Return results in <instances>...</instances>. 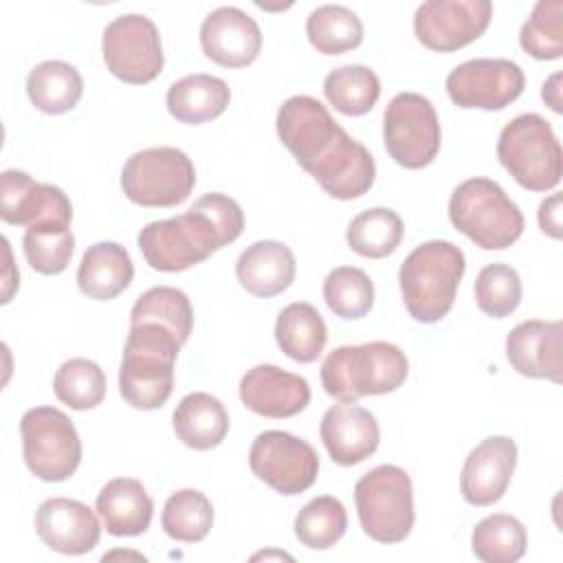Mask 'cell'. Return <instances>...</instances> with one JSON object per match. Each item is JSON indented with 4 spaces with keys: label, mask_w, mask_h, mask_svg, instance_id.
Returning <instances> with one entry per match:
<instances>
[{
    "label": "cell",
    "mask_w": 563,
    "mask_h": 563,
    "mask_svg": "<svg viewBox=\"0 0 563 563\" xmlns=\"http://www.w3.org/2000/svg\"><path fill=\"white\" fill-rule=\"evenodd\" d=\"M473 292L475 303L484 314L493 319H504L512 314L521 303L519 273L501 262L488 264L477 273Z\"/></svg>",
    "instance_id": "60d3db41"
},
{
    "label": "cell",
    "mask_w": 563,
    "mask_h": 563,
    "mask_svg": "<svg viewBox=\"0 0 563 563\" xmlns=\"http://www.w3.org/2000/svg\"><path fill=\"white\" fill-rule=\"evenodd\" d=\"M134 277L130 253L117 242H95L81 255L77 268L79 290L97 301H108L121 295Z\"/></svg>",
    "instance_id": "d4e9b609"
},
{
    "label": "cell",
    "mask_w": 563,
    "mask_h": 563,
    "mask_svg": "<svg viewBox=\"0 0 563 563\" xmlns=\"http://www.w3.org/2000/svg\"><path fill=\"white\" fill-rule=\"evenodd\" d=\"M240 400L264 418H292L310 402V385L303 376L277 365H255L240 380Z\"/></svg>",
    "instance_id": "ffe728a7"
},
{
    "label": "cell",
    "mask_w": 563,
    "mask_h": 563,
    "mask_svg": "<svg viewBox=\"0 0 563 563\" xmlns=\"http://www.w3.org/2000/svg\"><path fill=\"white\" fill-rule=\"evenodd\" d=\"M526 77L519 64L504 57H477L446 75L449 99L464 110H504L523 92Z\"/></svg>",
    "instance_id": "5bb4252c"
},
{
    "label": "cell",
    "mask_w": 563,
    "mask_h": 563,
    "mask_svg": "<svg viewBox=\"0 0 563 563\" xmlns=\"http://www.w3.org/2000/svg\"><path fill=\"white\" fill-rule=\"evenodd\" d=\"M347 530V512L341 499L319 495L310 499L295 517V537L310 550H328L341 541Z\"/></svg>",
    "instance_id": "8d00e7d4"
},
{
    "label": "cell",
    "mask_w": 563,
    "mask_h": 563,
    "mask_svg": "<svg viewBox=\"0 0 563 563\" xmlns=\"http://www.w3.org/2000/svg\"><path fill=\"white\" fill-rule=\"evenodd\" d=\"M242 231V207L233 198L211 191L198 198L185 213L145 224L136 242L154 271L180 273L235 242Z\"/></svg>",
    "instance_id": "7a4b0ae2"
},
{
    "label": "cell",
    "mask_w": 563,
    "mask_h": 563,
    "mask_svg": "<svg viewBox=\"0 0 563 563\" xmlns=\"http://www.w3.org/2000/svg\"><path fill=\"white\" fill-rule=\"evenodd\" d=\"M26 95L40 112L64 114L79 103L84 79L73 64L46 59L31 68L26 77Z\"/></svg>",
    "instance_id": "f1b7e54d"
},
{
    "label": "cell",
    "mask_w": 563,
    "mask_h": 563,
    "mask_svg": "<svg viewBox=\"0 0 563 563\" xmlns=\"http://www.w3.org/2000/svg\"><path fill=\"white\" fill-rule=\"evenodd\" d=\"M537 218H539L541 231L545 235L559 240L561 238V194H552L550 198H545L539 205Z\"/></svg>",
    "instance_id": "b9f144b4"
},
{
    "label": "cell",
    "mask_w": 563,
    "mask_h": 563,
    "mask_svg": "<svg viewBox=\"0 0 563 563\" xmlns=\"http://www.w3.org/2000/svg\"><path fill=\"white\" fill-rule=\"evenodd\" d=\"M172 424L176 438L185 446L194 451H209L227 438L229 413L216 396L207 391H194L176 405Z\"/></svg>",
    "instance_id": "484cf974"
},
{
    "label": "cell",
    "mask_w": 563,
    "mask_h": 563,
    "mask_svg": "<svg viewBox=\"0 0 563 563\" xmlns=\"http://www.w3.org/2000/svg\"><path fill=\"white\" fill-rule=\"evenodd\" d=\"M561 321L528 319L506 336V358L512 369L528 378L561 383Z\"/></svg>",
    "instance_id": "7402d4cb"
},
{
    "label": "cell",
    "mask_w": 563,
    "mask_h": 563,
    "mask_svg": "<svg viewBox=\"0 0 563 563\" xmlns=\"http://www.w3.org/2000/svg\"><path fill=\"white\" fill-rule=\"evenodd\" d=\"M541 97L543 101L554 110V112H561V73H554L541 88Z\"/></svg>",
    "instance_id": "7bdbcfd3"
},
{
    "label": "cell",
    "mask_w": 563,
    "mask_h": 563,
    "mask_svg": "<svg viewBox=\"0 0 563 563\" xmlns=\"http://www.w3.org/2000/svg\"><path fill=\"white\" fill-rule=\"evenodd\" d=\"M466 257L449 240L416 246L398 271L400 295L407 312L420 323H438L453 308Z\"/></svg>",
    "instance_id": "3957f363"
},
{
    "label": "cell",
    "mask_w": 563,
    "mask_h": 563,
    "mask_svg": "<svg viewBox=\"0 0 563 563\" xmlns=\"http://www.w3.org/2000/svg\"><path fill=\"white\" fill-rule=\"evenodd\" d=\"M2 246H4V257H7V264H4V277H2V303H9L11 301V295L13 290L18 288V279L11 277V271H13V262H11V249H9V240L2 238Z\"/></svg>",
    "instance_id": "ee69618b"
},
{
    "label": "cell",
    "mask_w": 563,
    "mask_h": 563,
    "mask_svg": "<svg viewBox=\"0 0 563 563\" xmlns=\"http://www.w3.org/2000/svg\"><path fill=\"white\" fill-rule=\"evenodd\" d=\"M53 391L59 402L75 411L95 409L106 396V374L95 361L75 356L64 361L55 372Z\"/></svg>",
    "instance_id": "74e56055"
},
{
    "label": "cell",
    "mask_w": 563,
    "mask_h": 563,
    "mask_svg": "<svg viewBox=\"0 0 563 563\" xmlns=\"http://www.w3.org/2000/svg\"><path fill=\"white\" fill-rule=\"evenodd\" d=\"M196 185L191 158L169 145L134 152L121 169V189L141 207H176Z\"/></svg>",
    "instance_id": "9c48e42d"
},
{
    "label": "cell",
    "mask_w": 563,
    "mask_h": 563,
    "mask_svg": "<svg viewBox=\"0 0 563 563\" xmlns=\"http://www.w3.org/2000/svg\"><path fill=\"white\" fill-rule=\"evenodd\" d=\"M321 442L339 466H354L367 460L380 442V429L372 411L356 402L332 405L321 418Z\"/></svg>",
    "instance_id": "44dd1931"
},
{
    "label": "cell",
    "mask_w": 563,
    "mask_h": 563,
    "mask_svg": "<svg viewBox=\"0 0 563 563\" xmlns=\"http://www.w3.org/2000/svg\"><path fill=\"white\" fill-rule=\"evenodd\" d=\"M306 35L321 55H341L361 46L363 22L343 4H321L306 18Z\"/></svg>",
    "instance_id": "1f68e13d"
},
{
    "label": "cell",
    "mask_w": 563,
    "mask_h": 563,
    "mask_svg": "<svg viewBox=\"0 0 563 563\" xmlns=\"http://www.w3.org/2000/svg\"><path fill=\"white\" fill-rule=\"evenodd\" d=\"M354 501L363 532L378 543H400L409 537L413 512V486L405 468L380 464L367 471L354 486Z\"/></svg>",
    "instance_id": "ba28073f"
},
{
    "label": "cell",
    "mask_w": 563,
    "mask_h": 563,
    "mask_svg": "<svg viewBox=\"0 0 563 563\" xmlns=\"http://www.w3.org/2000/svg\"><path fill=\"white\" fill-rule=\"evenodd\" d=\"M517 466V444L508 435H490L482 440L464 460L460 475V493L471 506L497 504Z\"/></svg>",
    "instance_id": "2e32d148"
},
{
    "label": "cell",
    "mask_w": 563,
    "mask_h": 563,
    "mask_svg": "<svg viewBox=\"0 0 563 563\" xmlns=\"http://www.w3.org/2000/svg\"><path fill=\"white\" fill-rule=\"evenodd\" d=\"M180 343L158 323L130 325L119 367V391L134 409H158L174 389V363Z\"/></svg>",
    "instance_id": "277c9868"
},
{
    "label": "cell",
    "mask_w": 563,
    "mask_h": 563,
    "mask_svg": "<svg viewBox=\"0 0 563 563\" xmlns=\"http://www.w3.org/2000/svg\"><path fill=\"white\" fill-rule=\"evenodd\" d=\"M405 235L400 216L387 207H372L352 218L345 231L347 246L361 257L380 260L391 255Z\"/></svg>",
    "instance_id": "4dcf8cb0"
},
{
    "label": "cell",
    "mask_w": 563,
    "mask_h": 563,
    "mask_svg": "<svg viewBox=\"0 0 563 563\" xmlns=\"http://www.w3.org/2000/svg\"><path fill=\"white\" fill-rule=\"evenodd\" d=\"M22 249L29 266L42 275H59L66 271L73 251L75 238L68 222L44 220L26 227L22 238Z\"/></svg>",
    "instance_id": "e575fe53"
},
{
    "label": "cell",
    "mask_w": 563,
    "mask_h": 563,
    "mask_svg": "<svg viewBox=\"0 0 563 563\" xmlns=\"http://www.w3.org/2000/svg\"><path fill=\"white\" fill-rule=\"evenodd\" d=\"M35 530L46 548L79 556L97 548L101 539V523L97 515L77 499L51 497L35 510Z\"/></svg>",
    "instance_id": "ac0fdd59"
},
{
    "label": "cell",
    "mask_w": 563,
    "mask_h": 563,
    "mask_svg": "<svg viewBox=\"0 0 563 563\" xmlns=\"http://www.w3.org/2000/svg\"><path fill=\"white\" fill-rule=\"evenodd\" d=\"M519 44L534 59H559L563 55V2L539 0L519 31Z\"/></svg>",
    "instance_id": "ab89813d"
},
{
    "label": "cell",
    "mask_w": 563,
    "mask_h": 563,
    "mask_svg": "<svg viewBox=\"0 0 563 563\" xmlns=\"http://www.w3.org/2000/svg\"><path fill=\"white\" fill-rule=\"evenodd\" d=\"M0 216L7 224L31 227L44 220L70 224L73 205L59 187L37 183L20 169H4L0 174Z\"/></svg>",
    "instance_id": "e0dca14e"
},
{
    "label": "cell",
    "mask_w": 563,
    "mask_h": 563,
    "mask_svg": "<svg viewBox=\"0 0 563 563\" xmlns=\"http://www.w3.org/2000/svg\"><path fill=\"white\" fill-rule=\"evenodd\" d=\"M158 323L174 332L178 343H187L194 328V310L189 297L172 286H154L145 290L132 306L130 325Z\"/></svg>",
    "instance_id": "d6a6232c"
},
{
    "label": "cell",
    "mask_w": 563,
    "mask_h": 563,
    "mask_svg": "<svg viewBox=\"0 0 563 563\" xmlns=\"http://www.w3.org/2000/svg\"><path fill=\"white\" fill-rule=\"evenodd\" d=\"M449 220L475 246L501 251L523 233V216L506 191L490 178L460 183L449 200Z\"/></svg>",
    "instance_id": "8992f818"
},
{
    "label": "cell",
    "mask_w": 563,
    "mask_h": 563,
    "mask_svg": "<svg viewBox=\"0 0 563 563\" xmlns=\"http://www.w3.org/2000/svg\"><path fill=\"white\" fill-rule=\"evenodd\" d=\"M387 154L407 169H422L440 152L442 130L433 103L418 92H398L383 114Z\"/></svg>",
    "instance_id": "8fae6325"
},
{
    "label": "cell",
    "mask_w": 563,
    "mask_h": 563,
    "mask_svg": "<svg viewBox=\"0 0 563 563\" xmlns=\"http://www.w3.org/2000/svg\"><path fill=\"white\" fill-rule=\"evenodd\" d=\"M275 341L288 358L312 363L321 356L328 343V328L312 303L292 301L277 314Z\"/></svg>",
    "instance_id": "83f0119b"
},
{
    "label": "cell",
    "mask_w": 563,
    "mask_h": 563,
    "mask_svg": "<svg viewBox=\"0 0 563 563\" xmlns=\"http://www.w3.org/2000/svg\"><path fill=\"white\" fill-rule=\"evenodd\" d=\"M275 128L299 167L332 198L354 200L372 189L376 178L374 156L332 119L319 99L308 95L288 97L277 110Z\"/></svg>",
    "instance_id": "6da1fadb"
},
{
    "label": "cell",
    "mask_w": 563,
    "mask_h": 563,
    "mask_svg": "<svg viewBox=\"0 0 563 563\" xmlns=\"http://www.w3.org/2000/svg\"><path fill=\"white\" fill-rule=\"evenodd\" d=\"M497 158L528 191H548L561 183V143L552 125L537 112L519 114L501 128Z\"/></svg>",
    "instance_id": "52a82bcc"
},
{
    "label": "cell",
    "mask_w": 563,
    "mask_h": 563,
    "mask_svg": "<svg viewBox=\"0 0 563 563\" xmlns=\"http://www.w3.org/2000/svg\"><path fill=\"white\" fill-rule=\"evenodd\" d=\"M249 466L253 475L275 493L299 495L314 484L319 475V455L306 440L273 429L253 440Z\"/></svg>",
    "instance_id": "4fadbf2b"
},
{
    "label": "cell",
    "mask_w": 563,
    "mask_h": 563,
    "mask_svg": "<svg viewBox=\"0 0 563 563\" xmlns=\"http://www.w3.org/2000/svg\"><path fill=\"white\" fill-rule=\"evenodd\" d=\"M323 299L341 319H363L374 306V284L356 266H336L323 279Z\"/></svg>",
    "instance_id": "f35d334b"
},
{
    "label": "cell",
    "mask_w": 563,
    "mask_h": 563,
    "mask_svg": "<svg viewBox=\"0 0 563 563\" xmlns=\"http://www.w3.org/2000/svg\"><path fill=\"white\" fill-rule=\"evenodd\" d=\"M108 70L125 84H150L163 70V46L156 24L143 13L114 18L101 35Z\"/></svg>",
    "instance_id": "7c38bea8"
},
{
    "label": "cell",
    "mask_w": 563,
    "mask_h": 563,
    "mask_svg": "<svg viewBox=\"0 0 563 563\" xmlns=\"http://www.w3.org/2000/svg\"><path fill=\"white\" fill-rule=\"evenodd\" d=\"M26 468L42 482L68 479L81 462V440L73 420L55 407H33L20 420Z\"/></svg>",
    "instance_id": "30bf717a"
},
{
    "label": "cell",
    "mask_w": 563,
    "mask_h": 563,
    "mask_svg": "<svg viewBox=\"0 0 563 563\" xmlns=\"http://www.w3.org/2000/svg\"><path fill=\"white\" fill-rule=\"evenodd\" d=\"M213 526V506L196 488H183L167 497L161 515V528L167 537L183 543L202 541Z\"/></svg>",
    "instance_id": "d590c367"
},
{
    "label": "cell",
    "mask_w": 563,
    "mask_h": 563,
    "mask_svg": "<svg viewBox=\"0 0 563 563\" xmlns=\"http://www.w3.org/2000/svg\"><path fill=\"white\" fill-rule=\"evenodd\" d=\"M409 374L405 352L387 341L341 345L321 365V385L339 402L380 396L398 389Z\"/></svg>",
    "instance_id": "5b68a950"
},
{
    "label": "cell",
    "mask_w": 563,
    "mask_h": 563,
    "mask_svg": "<svg viewBox=\"0 0 563 563\" xmlns=\"http://www.w3.org/2000/svg\"><path fill=\"white\" fill-rule=\"evenodd\" d=\"M490 18L488 0H427L413 13V33L422 46L451 53L475 42Z\"/></svg>",
    "instance_id": "9a60e30c"
},
{
    "label": "cell",
    "mask_w": 563,
    "mask_h": 563,
    "mask_svg": "<svg viewBox=\"0 0 563 563\" xmlns=\"http://www.w3.org/2000/svg\"><path fill=\"white\" fill-rule=\"evenodd\" d=\"M323 95L336 112L347 117L367 114L380 97L378 75L363 64H347L330 70L323 79Z\"/></svg>",
    "instance_id": "f546056e"
},
{
    "label": "cell",
    "mask_w": 563,
    "mask_h": 563,
    "mask_svg": "<svg viewBox=\"0 0 563 563\" xmlns=\"http://www.w3.org/2000/svg\"><path fill=\"white\" fill-rule=\"evenodd\" d=\"M295 273L297 264L292 251L277 240L253 242L235 262L240 286L262 299L284 292L295 282Z\"/></svg>",
    "instance_id": "603a6c76"
},
{
    "label": "cell",
    "mask_w": 563,
    "mask_h": 563,
    "mask_svg": "<svg viewBox=\"0 0 563 563\" xmlns=\"http://www.w3.org/2000/svg\"><path fill=\"white\" fill-rule=\"evenodd\" d=\"M97 515L112 537L143 534L154 515V501L145 486L134 477H114L97 495Z\"/></svg>",
    "instance_id": "cb8c5ba5"
},
{
    "label": "cell",
    "mask_w": 563,
    "mask_h": 563,
    "mask_svg": "<svg viewBox=\"0 0 563 563\" xmlns=\"http://www.w3.org/2000/svg\"><path fill=\"white\" fill-rule=\"evenodd\" d=\"M231 101V90L224 79L194 73L174 81L167 90L169 114L187 125H200L218 119Z\"/></svg>",
    "instance_id": "4316f807"
},
{
    "label": "cell",
    "mask_w": 563,
    "mask_h": 563,
    "mask_svg": "<svg viewBox=\"0 0 563 563\" xmlns=\"http://www.w3.org/2000/svg\"><path fill=\"white\" fill-rule=\"evenodd\" d=\"M471 548L484 563H515L526 554L528 534L517 517L495 512L477 521L471 534Z\"/></svg>",
    "instance_id": "836d02e7"
},
{
    "label": "cell",
    "mask_w": 563,
    "mask_h": 563,
    "mask_svg": "<svg viewBox=\"0 0 563 563\" xmlns=\"http://www.w3.org/2000/svg\"><path fill=\"white\" fill-rule=\"evenodd\" d=\"M202 53L224 68H242L257 59L262 31L257 22L238 7L213 9L200 26Z\"/></svg>",
    "instance_id": "d6986e66"
}]
</instances>
